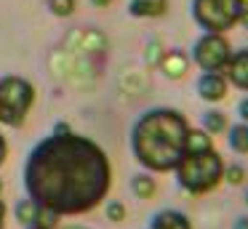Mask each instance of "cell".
I'll return each instance as SVG.
<instances>
[{
	"instance_id": "cell-1",
	"label": "cell",
	"mask_w": 248,
	"mask_h": 229,
	"mask_svg": "<svg viewBox=\"0 0 248 229\" xmlns=\"http://www.w3.org/2000/svg\"><path fill=\"white\" fill-rule=\"evenodd\" d=\"M24 186L35 205L75 216L96 208L112 186L107 152L75 133H54L30 152Z\"/></svg>"
},
{
	"instance_id": "cell-2",
	"label": "cell",
	"mask_w": 248,
	"mask_h": 229,
	"mask_svg": "<svg viewBox=\"0 0 248 229\" xmlns=\"http://www.w3.org/2000/svg\"><path fill=\"white\" fill-rule=\"evenodd\" d=\"M189 125L173 109H152L136 120L131 131V149L134 157L147 170L166 173L179 165L187 152Z\"/></svg>"
},
{
	"instance_id": "cell-3",
	"label": "cell",
	"mask_w": 248,
	"mask_h": 229,
	"mask_svg": "<svg viewBox=\"0 0 248 229\" xmlns=\"http://www.w3.org/2000/svg\"><path fill=\"white\" fill-rule=\"evenodd\" d=\"M176 179L182 184L184 192L189 195H203L211 192L221 179H224V163H221L219 152L205 149V152H184V157L179 160Z\"/></svg>"
},
{
	"instance_id": "cell-4",
	"label": "cell",
	"mask_w": 248,
	"mask_h": 229,
	"mask_svg": "<svg viewBox=\"0 0 248 229\" xmlns=\"http://www.w3.org/2000/svg\"><path fill=\"white\" fill-rule=\"evenodd\" d=\"M35 101V88L24 77H8L0 80V122L3 125L19 128L27 117L30 107Z\"/></svg>"
},
{
	"instance_id": "cell-5",
	"label": "cell",
	"mask_w": 248,
	"mask_h": 229,
	"mask_svg": "<svg viewBox=\"0 0 248 229\" xmlns=\"http://www.w3.org/2000/svg\"><path fill=\"white\" fill-rule=\"evenodd\" d=\"M246 11L243 0H192V19L208 32H224L240 21Z\"/></svg>"
},
{
	"instance_id": "cell-6",
	"label": "cell",
	"mask_w": 248,
	"mask_h": 229,
	"mask_svg": "<svg viewBox=\"0 0 248 229\" xmlns=\"http://www.w3.org/2000/svg\"><path fill=\"white\" fill-rule=\"evenodd\" d=\"M232 51H230V43L219 35V32H205L192 48V59L200 69L205 72H221L230 61Z\"/></svg>"
},
{
	"instance_id": "cell-7",
	"label": "cell",
	"mask_w": 248,
	"mask_h": 229,
	"mask_svg": "<svg viewBox=\"0 0 248 229\" xmlns=\"http://www.w3.org/2000/svg\"><path fill=\"white\" fill-rule=\"evenodd\" d=\"M198 93L205 101H221L227 96V80L219 72H205L198 80Z\"/></svg>"
},
{
	"instance_id": "cell-8",
	"label": "cell",
	"mask_w": 248,
	"mask_h": 229,
	"mask_svg": "<svg viewBox=\"0 0 248 229\" xmlns=\"http://www.w3.org/2000/svg\"><path fill=\"white\" fill-rule=\"evenodd\" d=\"M224 72H227V80L235 88L248 91V51H237L235 56H230Z\"/></svg>"
},
{
	"instance_id": "cell-9",
	"label": "cell",
	"mask_w": 248,
	"mask_h": 229,
	"mask_svg": "<svg viewBox=\"0 0 248 229\" xmlns=\"http://www.w3.org/2000/svg\"><path fill=\"white\" fill-rule=\"evenodd\" d=\"M150 229H192V224H189V218L184 216L182 211L166 208V211H157L155 216H152Z\"/></svg>"
},
{
	"instance_id": "cell-10",
	"label": "cell",
	"mask_w": 248,
	"mask_h": 229,
	"mask_svg": "<svg viewBox=\"0 0 248 229\" xmlns=\"http://www.w3.org/2000/svg\"><path fill=\"white\" fill-rule=\"evenodd\" d=\"M168 8V0H131L128 11L139 19H157Z\"/></svg>"
},
{
	"instance_id": "cell-11",
	"label": "cell",
	"mask_w": 248,
	"mask_h": 229,
	"mask_svg": "<svg viewBox=\"0 0 248 229\" xmlns=\"http://www.w3.org/2000/svg\"><path fill=\"white\" fill-rule=\"evenodd\" d=\"M187 56L184 53H179V51H171V53H166L163 56V61H160V67H163V72L168 75V77H182L184 72H187Z\"/></svg>"
},
{
	"instance_id": "cell-12",
	"label": "cell",
	"mask_w": 248,
	"mask_h": 229,
	"mask_svg": "<svg viewBox=\"0 0 248 229\" xmlns=\"http://www.w3.org/2000/svg\"><path fill=\"white\" fill-rule=\"evenodd\" d=\"M131 189H134L136 197L150 200V197L155 195V181H152L147 173H139V176H134V179H131Z\"/></svg>"
},
{
	"instance_id": "cell-13",
	"label": "cell",
	"mask_w": 248,
	"mask_h": 229,
	"mask_svg": "<svg viewBox=\"0 0 248 229\" xmlns=\"http://www.w3.org/2000/svg\"><path fill=\"white\" fill-rule=\"evenodd\" d=\"M230 147L240 154H248V122L243 125H235L230 131Z\"/></svg>"
},
{
	"instance_id": "cell-14",
	"label": "cell",
	"mask_w": 248,
	"mask_h": 229,
	"mask_svg": "<svg viewBox=\"0 0 248 229\" xmlns=\"http://www.w3.org/2000/svg\"><path fill=\"white\" fill-rule=\"evenodd\" d=\"M205 149H214L211 147V136L205 131H189L187 136V152H205Z\"/></svg>"
},
{
	"instance_id": "cell-15",
	"label": "cell",
	"mask_w": 248,
	"mask_h": 229,
	"mask_svg": "<svg viewBox=\"0 0 248 229\" xmlns=\"http://www.w3.org/2000/svg\"><path fill=\"white\" fill-rule=\"evenodd\" d=\"M35 216H38V205H35L32 200H19V205H16V221L32 227Z\"/></svg>"
},
{
	"instance_id": "cell-16",
	"label": "cell",
	"mask_w": 248,
	"mask_h": 229,
	"mask_svg": "<svg viewBox=\"0 0 248 229\" xmlns=\"http://www.w3.org/2000/svg\"><path fill=\"white\" fill-rule=\"evenodd\" d=\"M203 128H205V133H221L227 128V120H224V115L221 112H208V115H203Z\"/></svg>"
},
{
	"instance_id": "cell-17",
	"label": "cell",
	"mask_w": 248,
	"mask_h": 229,
	"mask_svg": "<svg viewBox=\"0 0 248 229\" xmlns=\"http://www.w3.org/2000/svg\"><path fill=\"white\" fill-rule=\"evenodd\" d=\"M59 218H62V216H59L56 211L38 205V216H35V224H38V227H43V229H54L56 224H59Z\"/></svg>"
},
{
	"instance_id": "cell-18",
	"label": "cell",
	"mask_w": 248,
	"mask_h": 229,
	"mask_svg": "<svg viewBox=\"0 0 248 229\" xmlns=\"http://www.w3.org/2000/svg\"><path fill=\"white\" fill-rule=\"evenodd\" d=\"M48 5L56 16H70L72 11H75V0H51Z\"/></svg>"
},
{
	"instance_id": "cell-19",
	"label": "cell",
	"mask_w": 248,
	"mask_h": 229,
	"mask_svg": "<svg viewBox=\"0 0 248 229\" xmlns=\"http://www.w3.org/2000/svg\"><path fill=\"white\" fill-rule=\"evenodd\" d=\"M224 179L230 181L232 186L243 184V181H246V170H243V165H230V168L224 170Z\"/></svg>"
},
{
	"instance_id": "cell-20",
	"label": "cell",
	"mask_w": 248,
	"mask_h": 229,
	"mask_svg": "<svg viewBox=\"0 0 248 229\" xmlns=\"http://www.w3.org/2000/svg\"><path fill=\"white\" fill-rule=\"evenodd\" d=\"M107 218L109 221H123L125 218V205L123 202H118V200L107 202Z\"/></svg>"
},
{
	"instance_id": "cell-21",
	"label": "cell",
	"mask_w": 248,
	"mask_h": 229,
	"mask_svg": "<svg viewBox=\"0 0 248 229\" xmlns=\"http://www.w3.org/2000/svg\"><path fill=\"white\" fill-rule=\"evenodd\" d=\"M237 115H240V117H243V120H246V122H248V99H243V101H240V104H237Z\"/></svg>"
},
{
	"instance_id": "cell-22",
	"label": "cell",
	"mask_w": 248,
	"mask_h": 229,
	"mask_svg": "<svg viewBox=\"0 0 248 229\" xmlns=\"http://www.w3.org/2000/svg\"><path fill=\"white\" fill-rule=\"evenodd\" d=\"M6 154H8V144H6V138L0 136V165H3V160H6Z\"/></svg>"
},
{
	"instance_id": "cell-23",
	"label": "cell",
	"mask_w": 248,
	"mask_h": 229,
	"mask_svg": "<svg viewBox=\"0 0 248 229\" xmlns=\"http://www.w3.org/2000/svg\"><path fill=\"white\" fill-rule=\"evenodd\" d=\"M6 227V205H3V200H0V229Z\"/></svg>"
},
{
	"instance_id": "cell-24",
	"label": "cell",
	"mask_w": 248,
	"mask_h": 229,
	"mask_svg": "<svg viewBox=\"0 0 248 229\" xmlns=\"http://www.w3.org/2000/svg\"><path fill=\"white\" fill-rule=\"evenodd\" d=\"M235 229H248V216L237 218V221H235Z\"/></svg>"
},
{
	"instance_id": "cell-25",
	"label": "cell",
	"mask_w": 248,
	"mask_h": 229,
	"mask_svg": "<svg viewBox=\"0 0 248 229\" xmlns=\"http://www.w3.org/2000/svg\"><path fill=\"white\" fill-rule=\"evenodd\" d=\"M91 3H93V5H99V8H107V5L112 3V0H91Z\"/></svg>"
},
{
	"instance_id": "cell-26",
	"label": "cell",
	"mask_w": 248,
	"mask_h": 229,
	"mask_svg": "<svg viewBox=\"0 0 248 229\" xmlns=\"http://www.w3.org/2000/svg\"><path fill=\"white\" fill-rule=\"evenodd\" d=\"M240 24H243V27H246V30H248V8H246V11H243V14H240Z\"/></svg>"
},
{
	"instance_id": "cell-27",
	"label": "cell",
	"mask_w": 248,
	"mask_h": 229,
	"mask_svg": "<svg viewBox=\"0 0 248 229\" xmlns=\"http://www.w3.org/2000/svg\"><path fill=\"white\" fill-rule=\"evenodd\" d=\"M27 229H43V227H38V224H32V227H27Z\"/></svg>"
},
{
	"instance_id": "cell-28",
	"label": "cell",
	"mask_w": 248,
	"mask_h": 229,
	"mask_svg": "<svg viewBox=\"0 0 248 229\" xmlns=\"http://www.w3.org/2000/svg\"><path fill=\"white\" fill-rule=\"evenodd\" d=\"M0 195H3V181H0Z\"/></svg>"
},
{
	"instance_id": "cell-29",
	"label": "cell",
	"mask_w": 248,
	"mask_h": 229,
	"mask_svg": "<svg viewBox=\"0 0 248 229\" xmlns=\"http://www.w3.org/2000/svg\"><path fill=\"white\" fill-rule=\"evenodd\" d=\"M246 205H248V192H246Z\"/></svg>"
}]
</instances>
